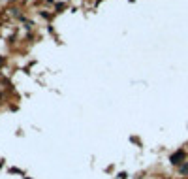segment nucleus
I'll use <instances>...</instances> for the list:
<instances>
[{
    "mask_svg": "<svg viewBox=\"0 0 188 179\" xmlns=\"http://www.w3.org/2000/svg\"><path fill=\"white\" fill-rule=\"evenodd\" d=\"M2 64H4V59H2V57H0V66H2Z\"/></svg>",
    "mask_w": 188,
    "mask_h": 179,
    "instance_id": "7ed1b4c3",
    "label": "nucleus"
},
{
    "mask_svg": "<svg viewBox=\"0 0 188 179\" xmlns=\"http://www.w3.org/2000/svg\"><path fill=\"white\" fill-rule=\"evenodd\" d=\"M182 160H184V151H177V153H173V155H171V158H169V162L171 164H182Z\"/></svg>",
    "mask_w": 188,
    "mask_h": 179,
    "instance_id": "f257e3e1",
    "label": "nucleus"
},
{
    "mask_svg": "<svg viewBox=\"0 0 188 179\" xmlns=\"http://www.w3.org/2000/svg\"><path fill=\"white\" fill-rule=\"evenodd\" d=\"M181 173H182V175H186V173H188V162L181 166Z\"/></svg>",
    "mask_w": 188,
    "mask_h": 179,
    "instance_id": "f03ea898",
    "label": "nucleus"
}]
</instances>
